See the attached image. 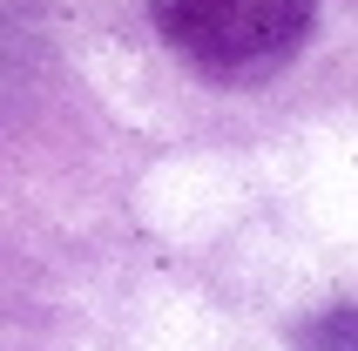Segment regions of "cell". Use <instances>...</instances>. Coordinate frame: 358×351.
Listing matches in <instances>:
<instances>
[{"instance_id":"2","label":"cell","mask_w":358,"mask_h":351,"mask_svg":"<svg viewBox=\"0 0 358 351\" xmlns=\"http://www.w3.org/2000/svg\"><path fill=\"white\" fill-rule=\"evenodd\" d=\"M298 351H358V304H324L298 324Z\"/></svg>"},{"instance_id":"1","label":"cell","mask_w":358,"mask_h":351,"mask_svg":"<svg viewBox=\"0 0 358 351\" xmlns=\"http://www.w3.org/2000/svg\"><path fill=\"white\" fill-rule=\"evenodd\" d=\"M156 34L210 81H264L318 27V0H149Z\"/></svg>"}]
</instances>
